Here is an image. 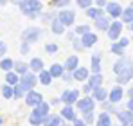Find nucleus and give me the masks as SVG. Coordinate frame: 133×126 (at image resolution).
Wrapping results in <instances>:
<instances>
[{"mask_svg":"<svg viewBox=\"0 0 133 126\" xmlns=\"http://www.w3.org/2000/svg\"><path fill=\"white\" fill-rule=\"evenodd\" d=\"M20 9H22V13L25 16L36 18V16L40 15V11L43 9V5H42L40 0H22V2H20Z\"/></svg>","mask_w":133,"mask_h":126,"instance_id":"f257e3e1","label":"nucleus"},{"mask_svg":"<svg viewBox=\"0 0 133 126\" xmlns=\"http://www.w3.org/2000/svg\"><path fill=\"white\" fill-rule=\"evenodd\" d=\"M49 103H43V101H40L38 105H36V110H32V114H31V117H29V123L31 124H42V121H43L45 115H49Z\"/></svg>","mask_w":133,"mask_h":126,"instance_id":"f03ea898","label":"nucleus"},{"mask_svg":"<svg viewBox=\"0 0 133 126\" xmlns=\"http://www.w3.org/2000/svg\"><path fill=\"white\" fill-rule=\"evenodd\" d=\"M42 34H43V31L40 29V27H29V29H25L22 34V40L27 43H34L38 38H42Z\"/></svg>","mask_w":133,"mask_h":126,"instance_id":"7ed1b4c3","label":"nucleus"},{"mask_svg":"<svg viewBox=\"0 0 133 126\" xmlns=\"http://www.w3.org/2000/svg\"><path fill=\"white\" fill-rule=\"evenodd\" d=\"M18 85L22 86L25 92H27V90H31V88H34V85H36V78H34V74L23 72V78L18 81Z\"/></svg>","mask_w":133,"mask_h":126,"instance_id":"20e7f679","label":"nucleus"},{"mask_svg":"<svg viewBox=\"0 0 133 126\" xmlns=\"http://www.w3.org/2000/svg\"><path fill=\"white\" fill-rule=\"evenodd\" d=\"M108 38H111V40H117L119 38V34H121V31H122V23L121 22H113V23H110L108 25Z\"/></svg>","mask_w":133,"mask_h":126,"instance_id":"39448f33","label":"nucleus"},{"mask_svg":"<svg viewBox=\"0 0 133 126\" xmlns=\"http://www.w3.org/2000/svg\"><path fill=\"white\" fill-rule=\"evenodd\" d=\"M40 101H42V94L34 92L32 88L27 90V94H25V103H27V105H29V106H36Z\"/></svg>","mask_w":133,"mask_h":126,"instance_id":"423d86ee","label":"nucleus"},{"mask_svg":"<svg viewBox=\"0 0 133 126\" xmlns=\"http://www.w3.org/2000/svg\"><path fill=\"white\" fill-rule=\"evenodd\" d=\"M77 96H79V92H77V90H65L59 101H63L65 105H72V103H76V101H77Z\"/></svg>","mask_w":133,"mask_h":126,"instance_id":"0eeeda50","label":"nucleus"},{"mask_svg":"<svg viewBox=\"0 0 133 126\" xmlns=\"http://www.w3.org/2000/svg\"><path fill=\"white\" fill-rule=\"evenodd\" d=\"M58 18H59V22H61L63 25H72L74 20H76V13H74V11H61V13L58 15Z\"/></svg>","mask_w":133,"mask_h":126,"instance_id":"6e6552de","label":"nucleus"},{"mask_svg":"<svg viewBox=\"0 0 133 126\" xmlns=\"http://www.w3.org/2000/svg\"><path fill=\"white\" fill-rule=\"evenodd\" d=\"M72 72H74V74H72V76H74V79H77V81H87V79H88V76H90L87 67H76Z\"/></svg>","mask_w":133,"mask_h":126,"instance_id":"1a4fd4ad","label":"nucleus"},{"mask_svg":"<svg viewBox=\"0 0 133 126\" xmlns=\"http://www.w3.org/2000/svg\"><path fill=\"white\" fill-rule=\"evenodd\" d=\"M77 108H79L83 114H87V112H94V99H90V97L79 99V101H77Z\"/></svg>","mask_w":133,"mask_h":126,"instance_id":"9d476101","label":"nucleus"},{"mask_svg":"<svg viewBox=\"0 0 133 126\" xmlns=\"http://www.w3.org/2000/svg\"><path fill=\"white\" fill-rule=\"evenodd\" d=\"M104 7H106V11H108V15H110L111 18H119L121 13H122V7H121L119 4H113V2H111V4H106Z\"/></svg>","mask_w":133,"mask_h":126,"instance_id":"9b49d317","label":"nucleus"},{"mask_svg":"<svg viewBox=\"0 0 133 126\" xmlns=\"http://www.w3.org/2000/svg\"><path fill=\"white\" fill-rule=\"evenodd\" d=\"M61 121H63V117H61V115H45L43 121H42V124L58 126V124H61Z\"/></svg>","mask_w":133,"mask_h":126,"instance_id":"f8f14e48","label":"nucleus"},{"mask_svg":"<svg viewBox=\"0 0 133 126\" xmlns=\"http://www.w3.org/2000/svg\"><path fill=\"white\" fill-rule=\"evenodd\" d=\"M97 42V36H95V34H92V33H85V34H83V38H81V45H83V47H92V45H94V43Z\"/></svg>","mask_w":133,"mask_h":126,"instance_id":"ddd939ff","label":"nucleus"},{"mask_svg":"<svg viewBox=\"0 0 133 126\" xmlns=\"http://www.w3.org/2000/svg\"><path fill=\"white\" fill-rule=\"evenodd\" d=\"M121 16H122V20H124V23H128V27L131 29V22H133V7H131V5H130L128 9H122Z\"/></svg>","mask_w":133,"mask_h":126,"instance_id":"4468645a","label":"nucleus"},{"mask_svg":"<svg viewBox=\"0 0 133 126\" xmlns=\"http://www.w3.org/2000/svg\"><path fill=\"white\" fill-rule=\"evenodd\" d=\"M94 20H95V27H97L99 31H106V29H108V25H110V22H108V18H104L103 15L95 16Z\"/></svg>","mask_w":133,"mask_h":126,"instance_id":"2eb2a0df","label":"nucleus"},{"mask_svg":"<svg viewBox=\"0 0 133 126\" xmlns=\"http://www.w3.org/2000/svg\"><path fill=\"white\" fill-rule=\"evenodd\" d=\"M117 76H119V79H117L119 83H128V81L131 79V65L126 67V68H124L121 74H117Z\"/></svg>","mask_w":133,"mask_h":126,"instance_id":"dca6fc26","label":"nucleus"},{"mask_svg":"<svg viewBox=\"0 0 133 126\" xmlns=\"http://www.w3.org/2000/svg\"><path fill=\"white\" fill-rule=\"evenodd\" d=\"M92 90H94V99H95V101H104V99H106V90H104L101 85H99V86H94Z\"/></svg>","mask_w":133,"mask_h":126,"instance_id":"f3484780","label":"nucleus"},{"mask_svg":"<svg viewBox=\"0 0 133 126\" xmlns=\"http://www.w3.org/2000/svg\"><path fill=\"white\" fill-rule=\"evenodd\" d=\"M117 115H119V119L122 121V124L130 126V124L133 123V117H131V110H126V112H119Z\"/></svg>","mask_w":133,"mask_h":126,"instance_id":"a211bd4d","label":"nucleus"},{"mask_svg":"<svg viewBox=\"0 0 133 126\" xmlns=\"http://www.w3.org/2000/svg\"><path fill=\"white\" fill-rule=\"evenodd\" d=\"M61 117H63V119H68V121H72V119L76 117V112H74L72 105H66L65 108L61 110Z\"/></svg>","mask_w":133,"mask_h":126,"instance_id":"6ab92c4d","label":"nucleus"},{"mask_svg":"<svg viewBox=\"0 0 133 126\" xmlns=\"http://www.w3.org/2000/svg\"><path fill=\"white\" fill-rule=\"evenodd\" d=\"M121 99H122V90H121V86H115L110 92V101L111 103H119Z\"/></svg>","mask_w":133,"mask_h":126,"instance_id":"aec40b11","label":"nucleus"},{"mask_svg":"<svg viewBox=\"0 0 133 126\" xmlns=\"http://www.w3.org/2000/svg\"><path fill=\"white\" fill-rule=\"evenodd\" d=\"M63 70H65V68H63V65H59V63H54V65L50 67V70H49V72H50V76H52V78H61Z\"/></svg>","mask_w":133,"mask_h":126,"instance_id":"412c9836","label":"nucleus"},{"mask_svg":"<svg viewBox=\"0 0 133 126\" xmlns=\"http://www.w3.org/2000/svg\"><path fill=\"white\" fill-rule=\"evenodd\" d=\"M130 65H131V63L128 61V60H124V58H122L121 61H117L115 65H113V72H115V74H121V72H122L126 67H130Z\"/></svg>","mask_w":133,"mask_h":126,"instance_id":"4be33fe9","label":"nucleus"},{"mask_svg":"<svg viewBox=\"0 0 133 126\" xmlns=\"http://www.w3.org/2000/svg\"><path fill=\"white\" fill-rule=\"evenodd\" d=\"M77 63H79V60H77V56H70L68 60H66V63H65V67L63 68H66L68 72H72L76 67H77Z\"/></svg>","mask_w":133,"mask_h":126,"instance_id":"5701e85b","label":"nucleus"},{"mask_svg":"<svg viewBox=\"0 0 133 126\" xmlns=\"http://www.w3.org/2000/svg\"><path fill=\"white\" fill-rule=\"evenodd\" d=\"M5 81H7V85H18V81H20V78H18V74L16 72H11V70H7V76H5Z\"/></svg>","mask_w":133,"mask_h":126,"instance_id":"b1692460","label":"nucleus"},{"mask_svg":"<svg viewBox=\"0 0 133 126\" xmlns=\"http://www.w3.org/2000/svg\"><path fill=\"white\" fill-rule=\"evenodd\" d=\"M92 70L97 74V72H101V56L99 54H94L92 56Z\"/></svg>","mask_w":133,"mask_h":126,"instance_id":"393cba45","label":"nucleus"},{"mask_svg":"<svg viewBox=\"0 0 133 126\" xmlns=\"http://www.w3.org/2000/svg\"><path fill=\"white\" fill-rule=\"evenodd\" d=\"M50 79H52L50 72L42 68V70H40V83H42V85H50Z\"/></svg>","mask_w":133,"mask_h":126,"instance_id":"a878e982","label":"nucleus"},{"mask_svg":"<svg viewBox=\"0 0 133 126\" xmlns=\"http://www.w3.org/2000/svg\"><path fill=\"white\" fill-rule=\"evenodd\" d=\"M63 31H65V25H63L59 20H54V22H52V33H54V34H61Z\"/></svg>","mask_w":133,"mask_h":126,"instance_id":"bb28decb","label":"nucleus"},{"mask_svg":"<svg viewBox=\"0 0 133 126\" xmlns=\"http://www.w3.org/2000/svg\"><path fill=\"white\" fill-rule=\"evenodd\" d=\"M85 11H87V15H88L90 18H95V16H99V15H103V9H101V7H87Z\"/></svg>","mask_w":133,"mask_h":126,"instance_id":"cd10ccee","label":"nucleus"},{"mask_svg":"<svg viewBox=\"0 0 133 126\" xmlns=\"http://www.w3.org/2000/svg\"><path fill=\"white\" fill-rule=\"evenodd\" d=\"M29 67H31V68H32L34 72H40V70L43 68V61H42L40 58H34V60L31 61V65H29Z\"/></svg>","mask_w":133,"mask_h":126,"instance_id":"c85d7f7f","label":"nucleus"},{"mask_svg":"<svg viewBox=\"0 0 133 126\" xmlns=\"http://www.w3.org/2000/svg\"><path fill=\"white\" fill-rule=\"evenodd\" d=\"M13 67H15L16 74H23V72H27V67H29V65H25V63H22V61H13Z\"/></svg>","mask_w":133,"mask_h":126,"instance_id":"c756f323","label":"nucleus"},{"mask_svg":"<svg viewBox=\"0 0 133 126\" xmlns=\"http://www.w3.org/2000/svg\"><path fill=\"white\" fill-rule=\"evenodd\" d=\"M101 81H103V76H101V72H97V74H94V76L90 78L88 83L92 85V88H94V86H99V85H101Z\"/></svg>","mask_w":133,"mask_h":126,"instance_id":"7c9ffc66","label":"nucleus"},{"mask_svg":"<svg viewBox=\"0 0 133 126\" xmlns=\"http://www.w3.org/2000/svg\"><path fill=\"white\" fill-rule=\"evenodd\" d=\"M97 123H99L101 126H110V124H111L110 115H108V114H101V115L97 117Z\"/></svg>","mask_w":133,"mask_h":126,"instance_id":"2f4dec72","label":"nucleus"},{"mask_svg":"<svg viewBox=\"0 0 133 126\" xmlns=\"http://www.w3.org/2000/svg\"><path fill=\"white\" fill-rule=\"evenodd\" d=\"M23 94H25V90H23L20 85H13V97L15 99H18V97H22Z\"/></svg>","mask_w":133,"mask_h":126,"instance_id":"473e14b6","label":"nucleus"},{"mask_svg":"<svg viewBox=\"0 0 133 126\" xmlns=\"http://www.w3.org/2000/svg\"><path fill=\"white\" fill-rule=\"evenodd\" d=\"M2 94H4L5 99H11V97H13V86H11V85H4V86H2Z\"/></svg>","mask_w":133,"mask_h":126,"instance_id":"72a5a7b5","label":"nucleus"},{"mask_svg":"<svg viewBox=\"0 0 133 126\" xmlns=\"http://www.w3.org/2000/svg\"><path fill=\"white\" fill-rule=\"evenodd\" d=\"M111 52L121 56V54H124V47H122L121 43H113V45H111Z\"/></svg>","mask_w":133,"mask_h":126,"instance_id":"f704fd0d","label":"nucleus"},{"mask_svg":"<svg viewBox=\"0 0 133 126\" xmlns=\"http://www.w3.org/2000/svg\"><path fill=\"white\" fill-rule=\"evenodd\" d=\"M0 68L11 70V68H13V60H2V61H0Z\"/></svg>","mask_w":133,"mask_h":126,"instance_id":"c9c22d12","label":"nucleus"},{"mask_svg":"<svg viewBox=\"0 0 133 126\" xmlns=\"http://www.w3.org/2000/svg\"><path fill=\"white\" fill-rule=\"evenodd\" d=\"M45 51H47L49 54H56V52H58V45H56V43H49V45L45 47Z\"/></svg>","mask_w":133,"mask_h":126,"instance_id":"e433bc0d","label":"nucleus"},{"mask_svg":"<svg viewBox=\"0 0 133 126\" xmlns=\"http://www.w3.org/2000/svg\"><path fill=\"white\" fill-rule=\"evenodd\" d=\"M77 5L81 7V9H87L92 5V0H77Z\"/></svg>","mask_w":133,"mask_h":126,"instance_id":"4c0bfd02","label":"nucleus"},{"mask_svg":"<svg viewBox=\"0 0 133 126\" xmlns=\"http://www.w3.org/2000/svg\"><path fill=\"white\" fill-rule=\"evenodd\" d=\"M88 31H90L88 25H79V27H76V33H77V34H85V33H88Z\"/></svg>","mask_w":133,"mask_h":126,"instance_id":"58836bf2","label":"nucleus"},{"mask_svg":"<svg viewBox=\"0 0 133 126\" xmlns=\"http://www.w3.org/2000/svg\"><path fill=\"white\" fill-rule=\"evenodd\" d=\"M70 0H52V5H56V7H63V5H66Z\"/></svg>","mask_w":133,"mask_h":126,"instance_id":"ea45409f","label":"nucleus"},{"mask_svg":"<svg viewBox=\"0 0 133 126\" xmlns=\"http://www.w3.org/2000/svg\"><path fill=\"white\" fill-rule=\"evenodd\" d=\"M92 119H94V117H92V112H87V114H85V121H83V123L90 124V123H92Z\"/></svg>","mask_w":133,"mask_h":126,"instance_id":"a19ab883","label":"nucleus"},{"mask_svg":"<svg viewBox=\"0 0 133 126\" xmlns=\"http://www.w3.org/2000/svg\"><path fill=\"white\" fill-rule=\"evenodd\" d=\"M20 51H22V54H29V43L23 42V43H22V49H20Z\"/></svg>","mask_w":133,"mask_h":126,"instance_id":"79ce46f5","label":"nucleus"},{"mask_svg":"<svg viewBox=\"0 0 133 126\" xmlns=\"http://www.w3.org/2000/svg\"><path fill=\"white\" fill-rule=\"evenodd\" d=\"M83 90H85V94H88V92H92V85H90V83H85V86H83Z\"/></svg>","mask_w":133,"mask_h":126,"instance_id":"37998d69","label":"nucleus"},{"mask_svg":"<svg viewBox=\"0 0 133 126\" xmlns=\"http://www.w3.org/2000/svg\"><path fill=\"white\" fill-rule=\"evenodd\" d=\"M5 51H7L5 43H2V42H0V56H2V54H5Z\"/></svg>","mask_w":133,"mask_h":126,"instance_id":"c03bdc74","label":"nucleus"},{"mask_svg":"<svg viewBox=\"0 0 133 126\" xmlns=\"http://www.w3.org/2000/svg\"><path fill=\"white\" fill-rule=\"evenodd\" d=\"M72 121H74V124H76V126H83V124H85V123H83L81 119H76V117H74Z\"/></svg>","mask_w":133,"mask_h":126,"instance_id":"a18cd8bd","label":"nucleus"},{"mask_svg":"<svg viewBox=\"0 0 133 126\" xmlns=\"http://www.w3.org/2000/svg\"><path fill=\"white\" fill-rule=\"evenodd\" d=\"M121 45H122V47H128V43H130V40H128V38H122V40H121Z\"/></svg>","mask_w":133,"mask_h":126,"instance_id":"49530a36","label":"nucleus"},{"mask_svg":"<svg viewBox=\"0 0 133 126\" xmlns=\"http://www.w3.org/2000/svg\"><path fill=\"white\" fill-rule=\"evenodd\" d=\"M61 76H63V79H65L66 83H68V81H70V78H72V74H65V72H63Z\"/></svg>","mask_w":133,"mask_h":126,"instance_id":"de8ad7c7","label":"nucleus"},{"mask_svg":"<svg viewBox=\"0 0 133 126\" xmlns=\"http://www.w3.org/2000/svg\"><path fill=\"white\" fill-rule=\"evenodd\" d=\"M97 5H99V7H104V5H106V0H97Z\"/></svg>","mask_w":133,"mask_h":126,"instance_id":"09e8293b","label":"nucleus"},{"mask_svg":"<svg viewBox=\"0 0 133 126\" xmlns=\"http://www.w3.org/2000/svg\"><path fill=\"white\" fill-rule=\"evenodd\" d=\"M133 108V101H131V97H130V103H128V110H131Z\"/></svg>","mask_w":133,"mask_h":126,"instance_id":"8fccbe9b","label":"nucleus"},{"mask_svg":"<svg viewBox=\"0 0 133 126\" xmlns=\"http://www.w3.org/2000/svg\"><path fill=\"white\" fill-rule=\"evenodd\" d=\"M5 2H7V0H0V5H4V4H5Z\"/></svg>","mask_w":133,"mask_h":126,"instance_id":"3c124183","label":"nucleus"},{"mask_svg":"<svg viewBox=\"0 0 133 126\" xmlns=\"http://www.w3.org/2000/svg\"><path fill=\"white\" fill-rule=\"evenodd\" d=\"M0 124H2V117H0Z\"/></svg>","mask_w":133,"mask_h":126,"instance_id":"603ef678","label":"nucleus"}]
</instances>
